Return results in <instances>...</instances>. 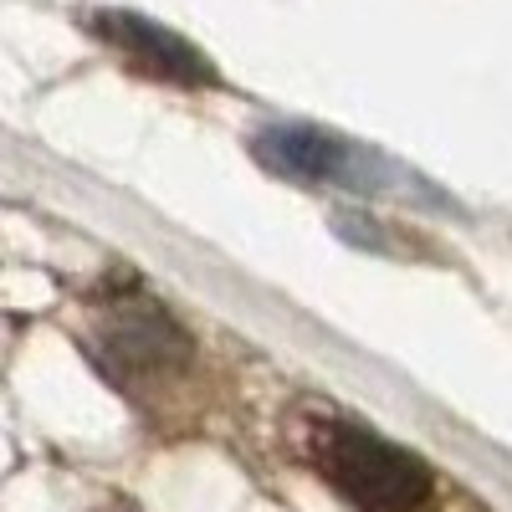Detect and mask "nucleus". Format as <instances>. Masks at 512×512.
Instances as JSON below:
<instances>
[{
	"label": "nucleus",
	"instance_id": "obj_4",
	"mask_svg": "<svg viewBox=\"0 0 512 512\" xmlns=\"http://www.w3.org/2000/svg\"><path fill=\"white\" fill-rule=\"evenodd\" d=\"M103 344H108V354H113V364L118 369H169L180 354H185V338H180V328L169 323L159 308H123L108 328H103Z\"/></svg>",
	"mask_w": 512,
	"mask_h": 512
},
{
	"label": "nucleus",
	"instance_id": "obj_1",
	"mask_svg": "<svg viewBox=\"0 0 512 512\" xmlns=\"http://www.w3.org/2000/svg\"><path fill=\"white\" fill-rule=\"evenodd\" d=\"M308 456L328 477V487H338L364 512H420L431 502L425 466L354 420H318L308 436Z\"/></svg>",
	"mask_w": 512,
	"mask_h": 512
},
{
	"label": "nucleus",
	"instance_id": "obj_3",
	"mask_svg": "<svg viewBox=\"0 0 512 512\" xmlns=\"http://www.w3.org/2000/svg\"><path fill=\"white\" fill-rule=\"evenodd\" d=\"M256 159L287 180H333V185H379L374 159H364L354 144L333 139L328 128L313 123H272L256 134Z\"/></svg>",
	"mask_w": 512,
	"mask_h": 512
},
{
	"label": "nucleus",
	"instance_id": "obj_2",
	"mask_svg": "<svg viewBox=\"0 0 512 512\" xmlns=\"http://www.w3.org/2000/svg\"><path fill=\"white\" fill-rule=\"evenodd\" d=\"M103 47H113L134 72L144 77H159V82H175V88H210L216 82V67H210L185 36L164 31L159 21L149 16H134V11H98L88 21Z\"/></svg>",
	"mask_w": 512,
	"mask_h": 512
}]
</instances>
